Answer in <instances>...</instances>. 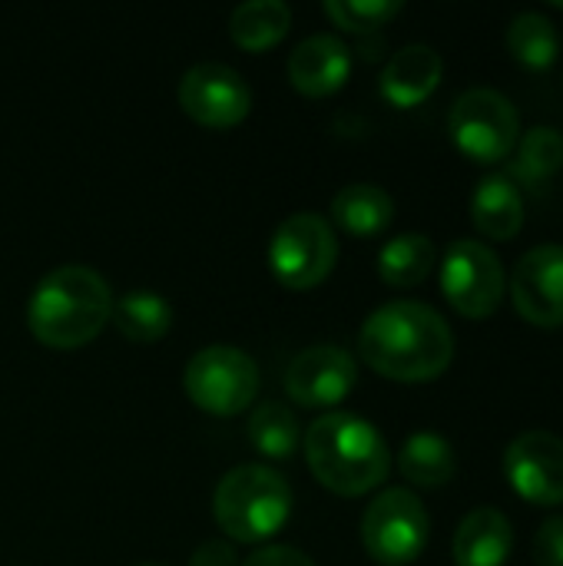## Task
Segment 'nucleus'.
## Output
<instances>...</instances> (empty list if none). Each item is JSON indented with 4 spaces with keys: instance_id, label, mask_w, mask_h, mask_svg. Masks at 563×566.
Segmentation results:
<instances>
[{
    "instance_id": "obj_1",
    "label": "nucleus",
    "mask_w": 563,
    "mask_h": 566,
    "mask_svg": "<svg viewBox=\"0 0 563 566\" xmlns=\"http://www.w3.org/2000/svg\"><path fill=\"white\" fill-rule=\"evenodd\" d=\"M362 361L402 385H425L441 378L455 361V332L438 308L398 298L378 305L358 332Z\"/></svg>"
},
{
    "instance_id": "obj_2",
    "label": "nucleus",
    "mask_w": 563,
    "mask_h": 566,
    "mask_svg": "<svg viewBox=\"0 0 563 566\" xmlns=\"http://www.w3.org/2000/svg\"><path fill=\"white\" fill-rule=\"evenodd\" d=\"M113 289L90 265H56L50 269L27 298L30 335L53 352H76L100 338L110 325Z\"/></svg>"
},
{
    "instance_id": "obj_3",
    "label": "nucleus",
    "mask_w": 563,
    "mask_h": 566,
    "mask_svg": "<svg viewBox=\"0 0 563 566\" xmlns=\"http://www.w3.org/2000/svg\"><path fill=\"white\" fill-rule=\"evenodd\" d=\"M302 451L312 478L338 497H365L382 488L392 471L385 434L352 411L315 418L302 434Z\"/></svg>"
},
{
    "instance_id": "obj_4",
    "label": "nucleus",
    "mask_w": 563,
    "mask_h": 566,
    "mask_svg": "<svg viewBox=\"0 0 563 566\" xmlns=\"http://www.w3.org/2000/svg\"><path fill=\"white\" fill-rule=\"evenodd\" d=\"M289 481L269 464H236L212 491V517L232 544H265L292 517Z\"/></svg>"
},
{
    "instance_id": "obj_5",
    "label": "nucleus",
    "mask_w": 563,
    "mask_h": 566,
    "mask_svg": "<svg viewBox=\"0 0 563 566\" xmlns=\"http://www.w3.org/2000/svg\"><path fill=\"white\" fill-rule=\"evenodd\" d=\"M259 388L262 375L256 358L236 345H206L186 361L183 371L186 398L212 418L242 415L256 405Z\"/></svg>"
},
{
    "instance_id": "obj_6",
    "label": "nucleus",
    "mask_w": 563,
    "mask_h": 566,
    "mask_svg": "<svg viewBox=\"0 0 563 566\" xmlns=\"http://www.w3.org/2000/svg\"><path fill=\"white\" fill-rule=\"evenodd\" d=\"M338 265V235L319 212L285 216L269 239V269L282 289L312 292Z\"/></svg>"
},
{
    "instance_id": "obj_7",
    "label": "nucleus",
    "mask_w": 563,
    "mask_h": 566,
    "mask_svg": "<svg viewBox=\"0 0 563 566\" xmlns=\"http://www.w3.org/2000/svg\"><path fill=\"white\" fill-rule=\"evenodd\" d=\"M448 133L461 156L481 166H494L511 159L521 139V113L501 90L475 86L455 99L448 113Z\"/></svg>"
},
{
    "instance_id": "obj_8",
    "label": "nucleus",
    "mask_w": 563,
    "mask_h": 566,
    "mask_svg": "<svg viewBox=\"0 0 563 566\" xmlns=\"http://www.w3.org/2000/svg\"><path fill=\"white\" fill-rule=\"evenodd\" d=\"M431 541V517L408 488L382 491L362 514V544L382 566L415 564Z\"/></svg>"
},
{
    "instance_id": "obj_9",
    "label": "nucleus",
    "mask_w": 563,
    "mask_h": 566,
    "mask_svg": "<svg viewBox=\"0 0 563 566\" xmlns=\"http://www.w3.org/2000/svg\"><path fill=\"white\" fill-rule=\"evenodd\" d=\"M441 292L458 315L471 322L491 318L508 292L504 262L494 245L481 239H455L441 255Z\"/></svg>"
},
{
    "instance_id": "obj_10",
    "label": "nucleus",
    "mask_w": 563,
    "mask_h": 566,
    "mask_svg": "<svg viewBox=\"0 0 563 566\" xmlns=\"http://www.w3.org/2000/svg\"><path fill=\"white\" fill-rule=\"evenodd\" d=\"M183 113L206 129H232L252 109V90L239 70L219 60H202L189 66L179 80Z\"/></svg>"
},
{
    "instance_id": "obj_11",
    "label": "nucleus",
    "mask_w": 563,
    "mask_h": 566,
    "mask_svg": "<svg viewBox=\"0 0 563 566\" xmlns=\"http://www.w3.org/2000/svg\"><path fill=\"white\" fill-rule=\"evenodd\" d=\"M358 385V365L342 345H309L285 368V395L299 408L335 411Z\"/></svg>"
},
{
    "instance_id": "obj_12",
    "label": "nucleus",
    "mask_w": 563,
    "mask_h": 566,
    "mask_svg": "<svg viewBox=\"0 0 563 566\" xmlns=\"http://www.w3.org/2000/svg\"><path fill=\"white\" fill-rule=\"evenodd\" d=\"M504 474L511 491L528 504H563V438L554 431L518 434L504 451Z\"/></svg>"
},
{
    "instance_id": "obj_13",
    "label": "nucleus",
    "mask_w": 563,
    "mask_h": 566,
    "mask_svg": "<svg viewBox=\"0 0 563 566\" xmlns=\"http://www.w3.org/2000/svg\"><path fill=\"white\" fill-rule=\"evenodd\" d=\"M518 315L534 328L563 325V245L544 242L528 249L508 282Z\"/></svg>"
},
{
    "instance_id": "obj_14",
    "label": "nucleus",
    "mask_w": 563,
    "mask_h": 566,
    "mask_svg": "<svg viewBox=\"0 0 563 566\" xmlns=\"http://www.w3.org/2000/svg\"><path fill=\"white\" fill-rule=\"evenodd\" d=\"M285 73L292 90H299L302 96H332L352 76V50L335 33H312L302 43H295Z\"/></svg>"
},
{
    "instance_id": "obj_15",
    "label": "nucleus",
    "mask_w": 563,
    "mask_h": 566,
    "mask_svg": "<svg viewBox=\"0 0 563 566\" xmlns=\"http://www.w3.org/2000/svg\"><path fill=\"white\" fill-rule=\"evenodd\" d=\"M441 76H445L441 53L428 43H408L398 53H392V60L385 63L378 76V90L392 106L411 109L421 106L441 86Z\"/></svg>"
},
{
    "instance_id": "obj_16",
    "label": "nucleus",
    "mask_w": 563,
    "mask_h": 566,
    "mask_svg": "<svg viewBox=\"0 0 563 566\" xmlns=\"http://www.w3.org/2000/svg\"><path fill=\"white\" fill-rule=\"evenodd\" d=\"M514 551V527L498 507H475L455 531V566H504Z\"/></svg>"
},
{
    "instance_id": "obj_17",
    "label": "nucleus",
    "mask_w": 563,
    "mask_h": 566,
    "mask_svg": "<svg viewBox=\"0 0 563 566\" xmlns=\"http://www.w3.org/2000/svg\"><path fill=\"white\" fill-rule=\"evenodd\" d=\"M471 219L484 239L511 242L524 229V196L508 172L484 176L471 192Z\"/></svg>"
},
{
    "instance_id": "obj_18",
    "label": "nucleus",
    "mask_w": 563,
    "mask_h": 566,
    "mask_svg": "<svg viewBox=\"0 0 563 566\" xmlns=\"http://www.w3.org/2000/svg\"><path fill=\"white\" fill-rule=\"evenodd\" d=\"M332 229L352 239H375L395 222V199L375 182H348L332 199Z\"/></svg>"
},
{
    "instance_id": "obj_19",
    "label": "nucleus",
    "mask_w": 563,
    "mask_h": 566,
    "mask_svg": "<svg viewBox=\"0 0 563 566\" xmlns=\"http://www.w3.org/2000/svg\"><path fill=\"white\" fill-rule=\"evenodd\" d=\"M292 30V7L285 0H246L229 13V36L246 53L279 46Z\"/></svg>"
},
{
    "instance_id": "obj_20",
    "label": "nucleus",
    "mask_w": 563,
    "mask_h": 566,
    "mask_svg": "<svg viewBox=\"0 0 563 566\" xmlns=\"http://www.w3.org/2000/svg\"><path fill=\"white\" fill-rule=\"evenodd\" d=\"M110 325L133 345H153L173 328V305L153 289H133L113 298Z\"/></svg>"
},
{
    "instance_id": "obj_21",
    "label": "nucleus",
    "mask_w": 563,
    "mask_h": 566,
    "mask_svg": "<svg viewBox=\"0 0 563 566\" xmlns=\"http://www.w3.org/2000/svg\"><path fill=\"white\" fill-rule=\"evenodd\" d=\"M398 468H402V478L408 484L425 488V491H438V488H445V484L455 481V474H458V454H455V448H451L448 438H441L435 431H415L402 444Z\"/></svg>"
},
{
    "instance_id": "obj_22",
    "label": "nucleus",
    "mask_w": 563,
    "mask_h": 566,
    "mask_svg": "<svg viewBox=\"0 0 563 566\" xmlns=\"http://www.w3.org/2000/svg\"><path fill=\"white\" fill-rule=\"evenodd\" d=\"M438 262V249L425 232H402L388 239L378 252V275L392 289H415L421 285Z\"/></svg>"
},
{
    "instance_id": "obj_23",
    "label": "nucleus",
    "mask_w": 563,
    "mask_h": 566,
    "mask_svg": "<svg viewBox=\"0 0 563 566\" xmlns=\"http://www.w3.org/2000/svg\"><path fill=\"white\" fill-rule=\"evenodd\" d=\"M246 438L265 461H289L302 448V424L282 401H262L246 421Z\"/></svg>"
},
{
    "instance_id": "obj_24",
    "label": "nucleus",
    "mask_w": 563,
    "mask_h": 566,
    "mask_svg": "<svg viewBox=\"0 0 563 566\" xmlns=\"http://www.w3.org/2000/svg\"><path fill=\"white\" fill-rule=\"evenodd\" d=\"M563 166V133L557 126H534L528 129L508 163V176L514 182L534 186L541 189L544 182H551Z\"/></svg>"
},
{
    "instance_id": "obj_25",
    "label": "nucleus",
    "mask_w": 563,
    "mask_h": 566,
    "mask_svg": "<svg viewBox=\"0 0 563 566\" xmlns=\"http://www.w3.org/2000/svg\"><path fill=\"white\" fill-rule=\"evenodd\" d=\"M508 50L528 70H548V66H554L557 63V53H561V36H557L554 20H548L538 10L518 13L511 20V27H508Z\"/></svg>"
},
{
    "instance_id": "obj_26",
    "label": "nucleus",
    "mask_w": 563,
    "mask_h": 566,
    "mask_svg": "<svg viewBox=\"0 0 563 566\" xmlns=\"http://www.w3.org/2000/svg\"><path fill=\"white\" fill-rule=\"evenodd\" d=\"M402 0H325V17L348 33H375L402 13Z\"/></svg>"
},
{
    "instance_id": "obj_27",
    "label": "nucleus",
    "mask_w": 563,
    "mask_h": 566,
    "mask_svg": "<svg viewBox=\"0 0 563 566\" xmlns=\"http://www.w3.org/2000/svg\"><path fill=\"white\" fill-rule=\"evenodd\" d=\"M534 564L563 566V517H548L534 534Z\"/></svg>"
},
{
    "instance_id": "obj_28",
    "label": "nucleus",
    "mask_w": 563,
    "mask_h": 566,
    "mask_svg": "<svg viewBox=\"0 0 563 566\" xmlns=\"http://www.w3.org/2000/svg\"><path fill=\"white\" fill-rule=\"evenodd\" d=\"M242 566H315V560L305 551H299V547L269 544V547H259L252 557H246Z\"/></svg>"
},
{
    "instance_id": "obj_29",
    "label": "nucleus",
    "mask_w": 563,
    "mask_h": 566,
    "mask_svg": "<svg viewBox=\"0 0 563 566\" xmlns=\"http://www.w3.org/2000/svg\"><path fill=\"white\" fill-rule=\"evenodd\" d=\"M189 566H239V557H236V547L229 541H206L192 551L189 557Z\"/></svg>"
},
{
    "instance_id": "obj_30",
    "label": "nucleus",
    "mask_w": 563,
    "mask_h": 566,
    "mask_svg": "<svg viewBox=\"0 0 563 566\" xmlns=\"http://www.w3.org/2000/svg\"><path fill=\"white\" fill-rule=\"evenodd\" d=\"M143 566H153V564H143Z\"/></svg>"
}]
</instances>
